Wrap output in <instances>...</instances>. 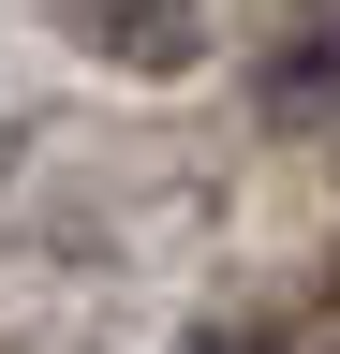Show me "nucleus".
Masks as SVG:
<instances>
[{"instance_id": "nucleus-2", "label": "nucleus", "mask_w": 340, "mask_h": 354, "mask_svg": "<svg viewBox=\"0 0 340 354\" xmlns=\"http://www.w3.org/2000/svg\"><path fill=\"white\" fill-rule=\"evenodd\" d=\"M178 354H281V325H193Z\"/></svg>"}, {"instance_id": "nucleus-1", "label": "nucleus", "mask_w": 340, "mask_h": 354, "mask_svg": "<svg viewBox=\"0 0 340 354\" xmlns=\"http://www.w3.org/2000/svg\"><path fill=\"white\" fill-rule=\"evenodd\" d=\"M60 15H74V44L118 59V74H193V59H207V0H60Z\"/></svg>"}, {"instance_id": "nucleus-3", "label": "nucleus", "mask_w": 340, "mask_h": 354, "mask_svg": "<svg viewBox=\"0 0 340 354\" xmlns=\"http://www.w3.org/2000/svg\"><path fill=\"white\" fill-rule=\"evenodd\" d=\"M0 177H15V118H0Z\"/></svg>"}]
</instances>
